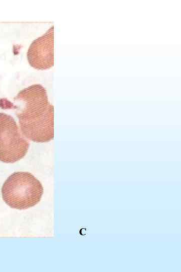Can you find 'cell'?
Wrapping results in <instances>:
<instances>
[{
  "label": "cell",
  "mask_w": 181,
  "mask_h": 272,
  "mask_svg": "<svg viewBox=\"0 0 181 272\" xmlns=\"http://www.w3.org/2000/svg\"><path fill=\"white\" fill-rule=\"evenodd\" d=\"M15 99L23 105L16 115L23 135L37 143L53 140L54 107L45 89L39 84L32 85L20 91Z\"/></svg>",
  "instance_id": "1"
},
{
  "label": "cell",
  "mask_w": 181,
  "mask_h": 272,
  "mask_svg": "<svg viewBox=\"0 0 181 272\" xmlns=\"http://www.w3.org/2000/svg\"><path fill=\"white\" fill-rule=\"evenodd\" d=\"M41 183L28 172H15L5 181L2 187L4 201L13 209L25 210L41 200L43 194Z\"/></svg>",
  "instance_id": "2"
},
{
  "label": "cell",
  "mask_w": 181,
  "mask_h": 272,
  "mask_svg": "<svg viewBox=\"0 0 181 272\" xmlns=\"http://www.w3.org/2000/svg\"><path fill=\"white\" fill-rule=\"evenodd\" d=\"M30 143L11 115L0 113V161L14 163L25 156Z\"/></svg>",
  "instance_id": "3"
},
{
  "label": "cell",
  "mask_w": 181,
  "mask_h": 272,
  "mask_svg": "<svg viewBox=\"0 0 181 272\" xmlns=\"http://www.w3.org/2000/svg\"><path fill=\"white\" fill-rule=\"evenodd\" d=\"M30 64L37 70H46L54 65V26L34 40L28 52Z\"/></svg>",
  "instance_id": "4"
}]
</instances>
